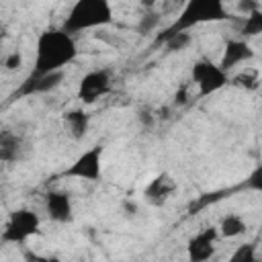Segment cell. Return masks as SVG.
<instances>
[{
    "label": "cell",
    "mask_w": 262,
    "mask_h": 262,
    "mask_svg": "<svg viewBox=\"0 0 262 262\" xmlns=\"http://www.w3.org/2000/svg\"><path fill=\"white\" fill-rule=\"evenodd\" d=\"M78 57V45L72 33L63 29H47L39 33L35 45V74H49L57 70H66Z\"/></svg>",
    "instance_id": "1"
},
{
    "label": "cell",
    "mask_w": 262,
    "mask_h": 262,
    "mask_svg": "<svg viewBox=\"0 0 262 262\" xmlns=\"http://www.w3.org/2000/svg\"><path fill=\"white\" fill-rule=\"evenodd\" d=\"M227 16L229 14L225 10V0H186V4L180 10L178 18L170 27L162 29L156 35L154 47L164 45L166 39H170L174 33L188 31V29H192L196 25H205V23H221Z\"/></svg>",
    "instance_id": "2"
},
{
    "label": "cell",
    "mask_w": 262,
    "mask_h": 262,
    "mask_svg": "<svg viewBox=\"0 0 262 262\" xmlns=\"http://www.w3.org/2000/svg\"><path fill=\"white\" fill-rule=\"evenodd\" d=\"M113 20H115V14H113L111 0H76L61 29L76 35L88 29L106 27Z\"/></svg>",
    "instance_id": "3"
},
{
    "label": "cell",
    "mask_w": 262,
    "mask_h": 262,
    "mask_svg": "<svg viewBox=\"0 0 262 262\" xmlns=\"http://www.w3.org/2000/svg\"><path fill=\"white\" fill-rule=\"evenodd\" d=\"M41 219L39 215L29 207H18L10 211L4 229H2V244H25L29 237H33L39 231Z\"/></svg>",
    "instance_id": "4"
},
{
    "label": "cell",
    "mask_w": 262,
    "mask_h": 262,
    "mask_svg": "<svg viewBox=\"0 0 262 262\" xmlns=\"http://www.w3.org/2000/svg\"><path fill=\"white\" fill-rule=\"evenodd\" d=\"M190 78L199 88V96H211L229 84V74L211 59H199L192 63Z\"/></svg>",
    "instance_id": "5"
},
{
    "label": "cell",
    "mask_w": 262,
    "mask_h": 262,
    "mask_svg": "<svg viewBox=\"0 0 262 262\" xmlns=\"http://www.w3.org/2000/svg\"><path fill=\"white\" fill-rule=\"evenodd\" d=\"M102 145H92L84 149L63 172V178H78L88 182H100L102 180Z\"/></svg>",
    "instance_id": "6"
},
{
    "label": "cell",
    "mask_w": 262,
    "mask_h": 262,
    "mask_svg": "<svg viewBox=\"0 0 262 262\" xmlns=\"http://www.w3.org/2000/svg\"><path fill=\"white\" fill-rule=\"evenodd\" d=\"M66 78V70H57V72H49V74H35L31 72L23 82L20 86L12 92V98H27V96H33V94H45V92H51L55 90Z\"/></svg>",
    "instance_id": "7"
},
{
    "label": "cell",
    "mask_w": 262,
    "mask_h": 262,
    "mask_svg": "<svg viewBox=\"0 0 262 262\" xmlns=\"http://www.w3.org/2000/svg\"><path fill=\"white\" fill-rule=\"evenodd\" d=\"M111 90V74L106 70H92L82 76L78 84V98L86 104L96 102Z\"/></svg>",
    "instance_id": "8"
},
{
    "label": "cell",
    "mask_w": 262,
    "mask_h": 262,
    "mask_svg": "<svg viewBox=\"0 0 262 262\" xmlns=\"http://www.w3.org/2000/svg\"><path fill=\"white\" fill-rule=\"evenodd\" d=\"M219 237V227L209 225L194 233L186 244V256L190 262H205L211 260L215 254V242Z\"/></svg>",
    "instance_id": "9"
},
{
    "label": "cell",
    "mask_w": 262,
    "mask_h": 262,
    "mask_svg": "<svg viewBox=\"0 0 262 262\" xmlns=\"http://www.w3.org/2000/svg\"><path fill=\"white\" fill-rule=\"evenodd\" d=\"M45 209L49 219L55 223H70L74 219L72 196L66 190H49L45 194Z\"/></svg>",
    "instance_id": "10"
},
{
    "label": "cell",
    "mask_w": 262,
    "mask_h": 262,
    "mask_svg": "<svg viewBox=\"0 0 262 262\" xmlns=\"http://www.w3.org/2000/svg\"><path fill=\"white\" fill-rule=\"evenodd\" d=\"M250 59H254V49L250 47V43L244 41V39H229L223 47L219 66H221V70H225L229 74L235 66H239L244 61H250Z\"/></svg>",
    "instance_id": "11"
},
{
    "label": "cell",
    "mask_w": 262,
    "mask_h": 262,
    "mask_svg": "<svg viewBox=\"0 0 262 262\" xmlns=\"http://www.w3.org/2000/svg\"><path fill=\"white\" fill-rule=\"evenodd\" d=\"M174 192H176V180L168 172H160L143 188V196L151 205H164Z\"/></svg>",
    "instance_id": "12"
},
{
    "label": "cell",
    "mask_w": 262,
    "mask_h": 262,
    "mask_svg": "<svg viewBox=\"0 0 262 262\" xmlns=\"http://www.w3.org/2000/svg\"><path fill=\"white\" fill-rule=\"evenodd\" d=\"M88 125H90V117L86 111L82 108H72L68 113H63V127L68 131V135L76 141H80L86 131H88Z\"/></svg>",
    "instance_id": "13"
},
{
    "label": "cell",
    "mask_w": 262,
    "mask_h": 262,
    "mask_svg": "<svg viewBox=\"0 0 262 262\" xmlns=\"http://www.w3.org/2000/svg\"><path fill=\"white\" fill-rule=\"evenodd\" d=\"M246 229H248V225H246L244 217L237 215V213L225 215V217L221 219V223H219V235H221V237H229V239L244 235Z\"/></svg>",
    "instance_id": "14"
},
{
    "label": "cell",
    "mask_w": 262,
    "mask_h": 262,
    "mask_svg": "<svg viewBox=\"0 0 262 262\" xmlns=\"http://www.w3.org/2000/svg\"><path fill=\"white\" fill-rule=\"evenodd\" d=\"M20 151V139L12 135L10 131H4L0 135V160L2 162H14Z\"/></svg>",
    "instance_id": "15"
},
{
    "label": "cell",
    "mask_w": 262,
    "mask_h": 262,
    "mask_svg": "<svg viewBox=\"0 0 262 262\" xmlns=\"http://www.w3.org/2000/svg\"><path fill=\"white\" fill-rule=\"evenodd\" d=\"M160 23H162V14L158 12V10H145L143 12V16L139 18V23H137V33L141 35V37H145V35H149V33H154L158 27H160Z\"/></svg>",
    "instance_id": "16"
},
{
    "label": "cell",
    "mask_w": 262,
    "mask_h": 262,
    "mask_svg": "<svg viewBox=\"0 0 262 262\" xmlns=\"http://www.w3.org/2000/svg\"><path fill=\"white\" fill-rule=\"evenodd\" d=\"M239 33H242V37H246V39H248V37H256V35L262 33V8H258V10H254V12H250V14L246 16V20H244Z\"/></svg>",
    "instance_id": "17"
},
{
    "label": "cell",
    "mask_w": 262,
    "mask_h": 262,
    "mask_svg": "<svg viewBox=\"0 0 262 262\" xmlns=\"http://www.w3.org/2000/svg\"><path fill=\"white\" fill-rule=\"evenodd\" d=\"M190 43H192V35L188 31H180V33H174L170 39H166L164 47H166V51L176 53V51H184Z\"/></svg>",
    "instance_id": "18"
},
{
    "label": "cell",
    "mask_w": 262,
    "mask_h": 262,
    "mask_svg": "<svg viewBox=\"0 0 262 262\" xmlns=\"http://www.w3.org/2000/svg\"><path fill=\"white\" fill-rule=\"evenodd\" d=\"M229 84H233L237 88H246V90H256L258 88V76H256L254 70H244V72L235 74L229 80Z\"/></svg>",
    "instance_id": "19"
},
{
    "label": "cell",
    "mask_w": 262,
    "mask_h": 262,
    "mask_svg": "<svg viewBox=\"0 0 262 262\" xmlns=\"http://www.w3.org/2000/svg\"><path fill=\"white\" fill-rule=\"evenodd\" d=\"M254 260H256V246L254 244H242L229 256V262H254Z\"/></svg>",
    "instance_id": "20"
},
{
    "label": "cell",
    "mask_w": 262,
    "mask_h": 262,
    "mask_svg": "<svg viewBox=\"0 0 262 262\" xmlns=\"http://www.w3.org/2000/svg\"><path fill=\"white\" fill-rule=\"evenodd\" d=\"M242 186L248 188V190H254V192H262V164H258V166L248 174V178L244 180Z\"/></svg>",
    "instance_id": "21"
},
{
    "label": "cell",
    "mask_w": 262,
    "mask_h": 262,
    "mask_svg": "<svg viewBox=\"0 0 262 262\" xmlns=\"http://www.w3.org/2000/svg\"><path fill=\"white\" fill-rule=\"evenodd\" d=\"M20 66H23V53H20L18 49L10 51V53L4 57V70H6V72H14V70H18Z\"/></svg>",
    "instance_id": "22"
},
{
    "label": "cell",
    "mask_w": 262,
    "mask_h": 262,
    "mask_svg": "<svg viewBox=\"0 0 262 262\" xmlns=\"http://www.w3.org/2000/svg\"><path fill=\"white\" fill-rule=\"evenodd\" d=\"M235 6H237V10L242 12V14H250V12H254V10H258L260 8V2L258 0H237L235 2Z\"/></svg>",
    "instance_id": "23"
},
{
    "label": "cell",
    "mask_w": 262,
    "mask_h": 262,
    "mask_svg": "<svg viewBox=\"0 0 262 262\" xmlns=\"http://www.w3.org/2000/svg\"><path fill=\"white\" fill-rule=\"evenodd\" d=\"M139 121H141L143 127H151L154 125V113L149 108H141L139 111Z\"/></svg>",
    "instance_id": "24"
},
{
    "label": "cell",
    "mask_w": 262,
    "mask_h": 262,
    "mask_svg": "<svg viewBox=\"0 0 262 262\" xmlns=\"http://www.w3.org/2000/svg\"><path fill=\"white\" fill-rule=\"evenodd\" d=\"M123 213H125V215H129V217L137 215V203H133V201L125 199V201H123Z\"/></svg>",
    "instance_id": "25"
},
{
    "label": "cell",
    "mask_w": 262,
    "mask_h": 262,
    "mask_svg": "<svg viewBox=\"0 0 262 262\" xmlns=\"http://www.w3.org/2000/svg\"><path fill=\"white\" fill-rule=\"evenodd\" d=\"M186 100H188V98H186V88L182 86V88H178L176 94H174V104H176V106H182V104H186Z\"/></svg>",
    "instance_id": "26"
},
{
    "label": "cell",
    "mask_w": 262,
    "mask_h": 262,
    "mask_svg": "<svg viewBox=\"0 0 262 262\" xmlns=\"http://www.w3.org/2000/svg\"><path fill=\"white\" fill-rule=\"evenodd\" d=\"M156 2H158V0H139V6H141L143 10H151V8L156 6Z\"/></svg>",
    "instance_id": "27"
}]
</instances>
